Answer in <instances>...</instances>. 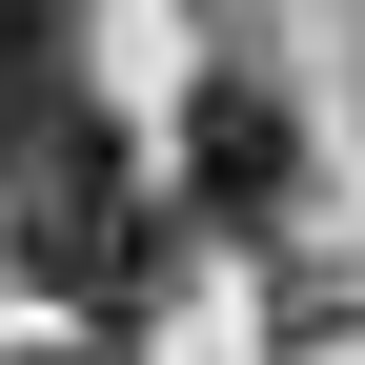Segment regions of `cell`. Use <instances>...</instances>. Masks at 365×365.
Listing matches in <instances>:
<instances>
[{
  "label": "cell",
  "mask_w": 365,
  "mask_h": 365,
  "mask_svg": "<svg viewBox=\"0 0 365 365\" xmlns=\"http://www.w3.org/2000/svg\"><path fill=\"white\" fill-rule=\"evenodd\" d=\"M182 203H203V223H284L304 203V122H284L264 61H223L203 102H182Z\"/></svg>",
  "instance_id": "obj_2"
},
{
  "label": "cell",
  "mask_w": 365,
  "mask_h": 365,
  "mask_svg": "<svg viewBox=\"0 0 365 365\" xmlns=\"http://www.w3.org/2000/svg\"><path fill=\"white\" fill-rule=\"evenodd\" d=\"M0 264H41V284H61L81 325H122V304L163 284V182L122 163V122H102V102H81L61 143L0 182Z\"/></svg>",
  "instance_id": "obj_1"
}]
</instances>
